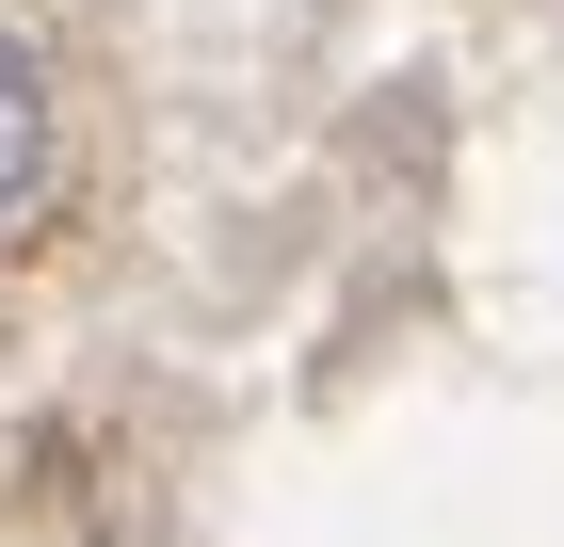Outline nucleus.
<instances>
[{"label": "nucleus", "mask_w": 564, "mask_h": 547, "mask_svg": "<svg viewBox=\"0 0 564 547\" xmlns=\"http://www.w3.org/2000/svg\"><path fill=\"white\" fill-rule=\"evenodd\" d=\"M48 129H65V113H48V65L17 48V17H0V226L48 194Z\"/></svg>", "instance_id": "nucleus-1"}]
</instances>
